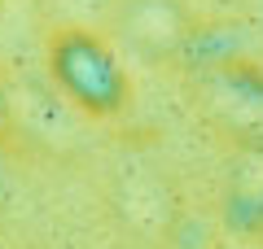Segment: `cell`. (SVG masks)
<instances>
[{"label":"cell","instance_id":"3957f363","mask_svg":"<svg viewBox=\"0 0 263 249\" xmlns=\"http://www.w3.org/2000/svg\"><path fill=\"white\" fill-rule=\"evenodd\" d=\"M9 127V96H5V83H0V136Z\"/></svg>","mask_w":263,"mask_h":249},{"label":"cell","instance_id":"6da1fadb","mask_svg":"<svg viewBox=\"0 0 263 249\" xmlns=\"http://www.w3.org/2000/svg\"><path fill=\"white\" fill-rule=\"evenodd\" d=\"M53 79L84 114H114L127 96V74H123L119 57L88 31H62L53 39Z\"/></svg>","mask_w":263,"mask_h":249},{"label":"cell","instance_id":"277c9868","mask_svg":"<svg viewBox=\"0 0 263 249\" xmlns=\"http://www.w3.org/2000/svg\"><path fill=\"white\" fill-rule=\"evenodd\" d=\"M0 188H5V157H0Z\"/></svg>","mask_w":263,"mask_h":249},{"label":"cell","instance_id":"7a4b0ae2","mask_svg":"<svg viewBox=\"0 0 263 249\" xmlns=\"http://www.w3.org/2000/svg\"><path fill=\"white\" fill-rule=\"evenodd\" d=\"M119 22H123V35L141 48L145 57L180 53L189 44V31H193V22H189L180 0H127Z\"/></svg>","mask_w":263,"mask_h":249}]
</instances>
